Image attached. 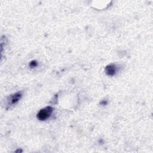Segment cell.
Here are the masks:
<instances>
[{"instance_id": "obj_4", "label": "cell", "mask_w": 153, "mask_h": 153, "mask_svg": "<svg viewBox=\"0 0 153 153\" xmlns=\"http://www.w3.org/2000/svg\"><path fill=\"white\" fill-rule=\"evenodd\" d=\"M37 65H38V63H37L36 61H35V60H32V61H31V62H30V63H29V66H30V67H31V68H34V67L36 66Z\"/></svg>"}, {"instance_id": "obj_3", "label": "cell", "mask_w": 153, "mask_h": 153, "mask_svg": "<svg viewBox=\"0 0 153 153\" xmlns=\"http://www.w3.org/2000/svg\"><path fill=\"white\" fill-rule=\"evenodd\" d=\"M105 71L108 75L113 76L115 74L117 71L116 66L114 64H109L105 67Z\"/></svg>"}, {"instance_id": "obj_2", "label": "cell", "mask_w": 153, "mask_h": 153, "mask_svg": "<svg viewBox=\"0 0 153 153\" xmlns=\"http://www.w3.org/2000/svg\"><path fill=\"white\" fill-rule=\"evenodd\" d=\"M22 96V94L21 92H17L10 95L7 99L8 106H11L17 103L18 101L21 99Z\"/></svg>"}, {"instance_id": "obj_1", "label": "cell", "mask_w": 153, "mask_h": 153, "mask_svg": "<svg viewBox=\"0 0 153 153\" xmlns=\"http://www.w3.org/2000/svg\"><path fill=\"white\" fill-rule=\"evenodd\" d=\"M53 111V108L51 106H46L38 112L36 117L40 121L46 120L51 116Z\"/></svg>"}]
</instances>
